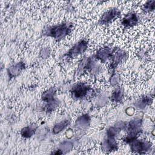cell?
<instances>
[{
	"mask_svg": "<svg viewBox=\"0 0 155 155\" xmlns=\"http://www.w3.org/2000/svg\"><path fill=\"white\" fill-rule=\"evenodd\" d=\"M73 24L70 22H62L47 27L44 29V36L53 38L56 41H60L66 38L71 31Z\"/></svg>",
	"mask_w": 155,
	"mask_h": 155,
	"instance_id": "cell-1",
	"label": "cell"
},
{
	"mask_svg": "<svg viewBox=\"0 0 155 155\" xmlns=\"http://www.w3.org/2000/svg\"><path fill=\"white\" fill-rule=\"evenodd\" d=\"M127 134L124 141L127 143H130L136 139L141 131L142 120L140 119L135 118L130 120L126 125Z\"/></svg>",
	"mask_w": 155,
	"mask_h": 155,
	"instance_id": "cell-2",
	"label": "cell"
},
{
	"mask_svg": "<svg viewBox=\"0 0 155 155\" xmlns=\"http://www.w3.org/2000/svg\"><path fill=\"white\" fill-rule=\"evenodd\" d=\"M56 90L54 87L45 91L42 94V100L45 103V110L47 112H51L58 106V101L56 98Z\"/></svg>",
	"mask_w": 155,
	"mask_h": 155,
	"instance_id": "cell-3",
	"label": "cell"
},
{
	"mask_svg": "<svg viewBox=\"0 0 155 155\" xmlns=\"http://www.w3.org/2000/svg\"><path fill=\"white\" fill-rule=\"evenodd\" d=\"M130 144L131 150L138 154H145L151 150V144L150 142L143 140L136 139L132 141Z\"/></svg>",
	"mask_w": 155,
	"mask_h": 155,
	"instance_id": "cell-4",
	"label": "cell"
},
{
	"mask_svg": "<svg viewBox=\"0 0 155 155\" xmlns=\"http://www.w3.org/2000/svg\"><path fill=\"white\" fill-rule=\"evenodd\" d=\"M90 90V86L87 83L78 82L72 87L70 93L73 98L80 99L85 97Z\"/></svg>",
	"mask_w": 155,
	"mask_h": 155,
	"instance_id": "cell-5",
	"label": "cell"
},
{
	"mask_svg": "<svg viewBox=\"0 0 155 155\" xmlns=\"http://www.w3.org/2000/svg\"><path fill=\"white\" fill-rule=\"evenodd\" d=\"M120 10L117 8H111L105 12L99 20L101 25H107L112 22L120 16Z\"/></svg>",
	"mask_w": 155,
	"mask_h": 155,
	"instance_id": "cell-6",
	"label": "cell"
},
{
	"mask_svg": "<svg viewBox=\"0 0 155 155\" xmlns=\"http://www.w3.org/2000/svg\"><path fill=\"white\" fill-rule=\"evenodd\" d=\"M88 42L85 39H82L75 44L67 51L65 55L68 58H73L84 53L88 48Z\"/></svg>",
	"mask_w": 155,
	"mask_h": 155,
	"instance_id": "cell-7",
	"label": "cell"
},
{
	"mask_svg": "<svg viewBox=\"0 0 155 155\" xmlns=\"http://www.w3.org/2000/svg\"><path fill=\"white\" fill-rule=\"evenodd\" d=\"M127 58V53L120 48H114L111 56V69H114Z\"/></svg>",
	"mask_w": 155,
	"mask_h": 155,
	"instance_id": "cell-8",
	"label": "cell"
},
{
	"mask_svg": "<svg viewBox=\"0 0 155 155\" xmlns=\"http://www.w3.org/2000/svg\"><path fill=\"white\" fill-rule=\"evenodd\" d=\"M139 22V17L134 12L127 13L122 19L121 24L125 28H129L136 26Z\"/></svg>",
	"mask_w": 155,
	"mask_h": 155,
	"instance_id": "cell-9",
	"label": "cell"
},
{
	"mask_svg": "<svg viewBox=\"0 0 155 155\" xmlns=\"http://www.w3.org/2000/svg\"><path fill=\"white\" fill-rule=\"evenodd\" d=\"M113 53V50L108 47H102L99 48L96 53L94 58L96 59L99 60L101 62L104 63L108 59L111 58Z\"/></svg>",
	"mask_w": 155,
	"mask_h": 155,
	"instance_id": "cell-10",
	"label": "cell"
},
{
	"mask_svg": "<svg viewBox=\"0 0 155 155\" xmlns=\"http://www.w3.org/2000/svg\"><path fill=\"white\" fill-rule=\"evenodd\" d=\"M102 148L105 152H111L117 149V143L116 137L106 136L102 144Z\"/></svg>",
	"mask_w": 155,
	"mask_h": 155,
	"instance_id": "cell-11",
	"label": "cell"
},
{
	"mask_svg": "<svg viewBox=\"0 0 155 155\" xmlns=\"http://www.w3.org/2000/svg\"><path fill=\"white\" fill-rule=\"evenodd\" d=\"M25 68V64L23 62H19L10 66L7 69V73L10 78L18 76Z\"/></svg>",
	"mask_w": 155,
	"mask_h": 155,
	"instance_id": "cell-12",
	"label": "cell"
},
{
	"mask_svg": "<svg viewBox=\"0 0 155 155\" xmlns=\"http://www.w3.org/2000/svg\"><path fill=\"white\" fill-rule=\"evenodd\" d=\"M37 128L38 126L35 124H32L26 126L21 130V135L24 138H30L35 134Z\"/></svg>",
	"mask_w": 155,
	"mask_h": 155,
	"instance_id": "cell-13",
	"label": "cell"
},
{
	"mask_svg": "<svg viewBox=\"0 0 155 155\" xmlns=\"http://www.w3.org/2000/svg\"><path fill=\"white\" fill-rule=\"evenodd\" d=\"M90 122V117L88 114H84L78 117L76 124L81 127H87Z\"/></svg>",
	"mask_w": 155,
	"mask_h": 155,
	"instance_id": "cell-14",
	"label": "cell"
},
{
	"mask_svg": "<svg viewBox=\"0 0 155 155\" xmlns=\"http://www.w3.org/2000/svg\"><path fill=\"white\" fill-rule=\"evenodd\" d=\"M70 120L68 119H65L64 120L61 121L60 122L56 124L52 129V132L54 134H58L64 130L69 124Z\"/></svg>",
	"mask_w": 155,
	"mask_h": 155,
	"instance_id": "cell-15",
	"label": "cell"
},
{
	"mask_svg": "<svg viewBox=\"0 0 155 155\" xmlns=\"http://www.w3.org/2000/svg\"><path fill=\"white\" fill-rule=\"evenodd\" d=\"M123 96H124L123 90L121 88L118 87L112 93L111 96V100L113 102H116V103L120 102L123 98Z\"/></svg>",
	"mask_w": 155,
	"mask_h": 155,
	"instance_id": "cell-16",
	"label": "cell"
},
{
	"mask_svg": "<svg viewBox=\"0 0 155 155\" xmlns=\"http://www.w3.org/2000/svg\"><path fill=\"white\" fill-rule=\"evenodd\" d=\"M152 101V98L150 96H146L139 99L138 101L136 102V107L142 109L144 108L147 105H149L151 104Z\"/></svg>",
	"mask_w": 155,
	"mask_h": 155,
	"instance_id": "cell-17",
	"label": "cell"
},
{
	"mask_svg": "<svg viewBox=\"0 0 155 155\" xmlns=\"http://www.w3.org/2000/svg\"><path fill=\"white\" fill-rule=\"evenodd\" d=\"M73 147V143L71 141L66 140L62 142L60 145V150L62 151L63 154L65 153H67L72 150Z\"/></svg>",
	"mask_w": 155,
	"mask_h": 155,
	"instance_id": "cell-18",
	"label": "cell"
},
{
	"mask_svg": "<svg viewBox=\"0 0 155 155\" xmlns=\"http://www.w3.org/2000/svg\"><path fill=\"white\" fill-rule=\"evenodd\" d=\"M155 8V1L152 0V1H148L146 2L142 7V9L143 12L146 13L151 12L154 10Z\"/></svg>",
	"mask_w": 155,
	"mask_h": 155,
	"instance_id": "cell-19",
	"label": "cell"
},
{
	"mask_svg": "<svg viewBox=\"0 0 155 155\" xmlns=\"http://www.w3.org/2000/svg\"><path fill=\"white\" fill-rule=\"evenodd\" d=\"M119 76L117 74H113L110 78V83L113 86L119 84Z\"/></svg>",
	"mask_w": 155,
	"mask_h": 155,
	"instance_id": "cell-20",
	"label": "cell"
},
{
	"mask_svg": "<svg viewBox=\"0 0 155 155\" xmlns=\"http://www.w3.org/2000/svg\"><path fill=\"white\" fill-rule=\"evenodd\" d=\"M40 54H41V58H42L43 59L47 58L50 54L49 49L48 48H45L42 49L40 52Z\"/></svg>",
	"mask_w": 155,
	"mask_h": 155,
	"instance_id": "cell-21",
	"label": "cell"
}]
</instances>
